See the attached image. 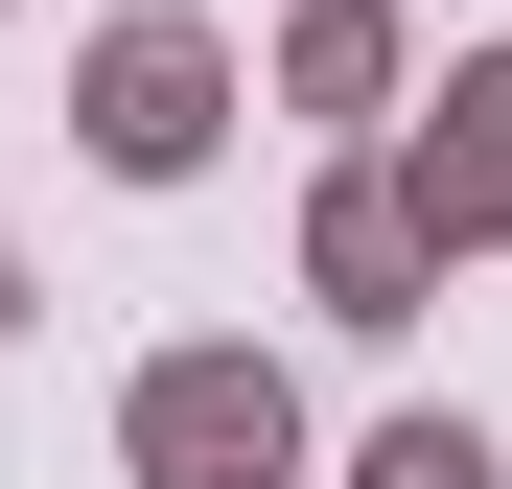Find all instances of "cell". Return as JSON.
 I'll return each instance as SVG.
<instances>
[{
	"label": "cell",
	"instance_id": "cell-1",
	"mask_svg": "<svg viewBox=\"0 0 512 489\" xmlns=\"http://www.w3.org/2000/svg\"><path fill=\"white\" fill-rule=\"evenodd\" d=\"M140 443H163V466H233V443H280V396H256V373H163Z\"/></svg>",
	"mask_w": 512,
	"mask_h": 489
},
{
	"label": "cell",
	"instance_id": "cell-2",
	"mask_svg": "<svg viewBox=\"0 0 512 489\" xmlns=\"http://www.w3.org/2000/svg\"><path fill=\"white\" fill-rule=\"evenodd\" d=\"M210 117H187V47H117V163H187Z\"/></svg>",
	"mask_w": 512,
	"mask_h": 489
},
{
	"label": "cell",
	"instance_id": "cell-3",
	"mask_svg": "<svg viewBox=\"0 0 512 489\" xmlns=\"http://www.w3.org/2000/svg\"><path fill=\"white\" fill-rule=\"evenodd\" d=\"M373 489H489V443H443V420H396V443H373Z\"/></svg>",
	"mask_w": 512,
	"mask_h": 489
}]
</instances>
